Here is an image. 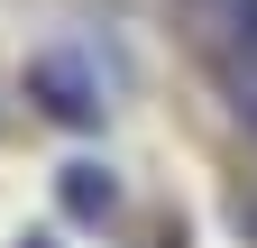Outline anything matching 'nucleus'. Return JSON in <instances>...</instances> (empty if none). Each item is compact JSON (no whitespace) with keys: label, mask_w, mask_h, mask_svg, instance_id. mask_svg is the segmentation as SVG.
Returning a JSON list of instances; mask_svg holds the SVG:
<instances>
[{"label":"nucleus","mask_w":257,"mask_h":248,"mask_svg":"<svg viewBox=\"0 0 257 248\" xmlns=\"http://www.w3.org/2000/svg\"><path fill=\"white\" fill-rule=\"evenodd\" d=\"M220 83H230V110L257 129V55H239V65H220Z\"/></svg>","instance_id":"obj_3"},{"label":"nucleus","mask_w":257,"mask_h":248,"mask_svg":"<svg viewBox=\"0 0 257 248\" xmlns=\"http://www.w3.org/2000/svg\"><path fill=\"white\" fill-rule=\"evenodd\" d=\"M28 101L46 119H64V129H92V119H101V83H92L83 55H37V65H28Z\"/></svg>","instance_id":"obj_1"},{"label":"nucleus","mask_w":257,"mask_h":248,"mask_svg":"<svg viewBox=\"0 0 257 248\" xmlns=\"http://www.w3.org/2000/svg\"><path fill=\"white\" fill-rule=\"evenodd\" d=\"M28 248H46V239H28Z\"/></svg>","instance_id":"obj_4"},{"label":"nucleus","mask_w":257,"mask_h":248,"mask_svg":"<svg viewBox=\"0 0 257 248\" xmlns=\"http://www.w3.org/2000/svg\"><path fill=\"white\" fill-rule=\"evenodd\" d=\"M64 211H74V221H110L119 211V184H110V166H64Z\"/></svg>","instance_id":"obj_2"}]
</instances>
